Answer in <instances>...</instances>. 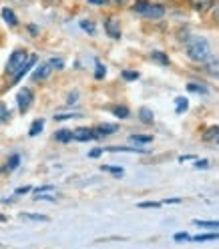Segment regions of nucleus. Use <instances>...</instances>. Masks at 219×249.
Wrapping results in <instances>:
<instances>
[{
  "instance_id": "obj_1",
  "label": "nucleus",
  "mask_w": 219,
  "mask_h": 249,
  "mask_svg": "<svg viewBox=\"0 0 219 249\" xmlns=\"http://www.w3.org/2000/svg\"><path fill=\"white\" fill-rule=\"evenodd\" d=\"M185 51H187V54H189L191 60L201 62V65H205V62L211 58V46H209V42L203 36L189 38L185 42Z\"/></svg>"
},
{
  "instance_id": "obj_2",
  "label": "nucleus",
  "mask_w": 219,
  "mask_h": 249,
  "mask_svg": "<svg viewBox=\"0 0 219 249\" xmlns=\"http://www.w3.org/2000/svg\"><path fill=\"white\" fill-rule=\"evenodd\" d=\"M28 60V54L24 49H18V51H14L6 62V76H14L18 72V69L24 65V62Z\"/></svg>"
},
{
  "instance_id": "obj_3",
  "label": "nucleus",
  "mask_w": 219,
  "mask_h": 249,
  "mask_svg": "<svg viewBox=\"0 0 219 249\" xmlns=\"http://www.w3.org/2000/svg\"><path fill=\"white\" fill-rule=\"evenodd\" d=\"M17 103H18V111L20 113H26L28 108H30V105L35 103V92L30 90V89H20L18 90V95H17Z\"/></svg>"
},
{
  "instance_id": "obj_4",
  "label": "nucleus",
  "mask_w": 219,
  "mask_h": 249,
  "mask_svg": "<svg viewBox=\"0 0 219 249\" xmlns=\"http://www.w3.org/2000/svg\"><path fill=\"white\" fill-rule=\"evenodd\" d=\"M141 17H145V18H149V20H159V18H163L165 17V8L161 6V4H151L149 2V6L141 12Z\"/></svg>"
},
{
  "instance_id": "obj_5",
  "label": "nucleus",
  "mask_w": 219,
  "mask_h": 249,
  "mask_svg": "<svg viewBox=\"0 0 219 249\" xmlns=\"http://www.w3.org/2000/svg\"><path fill=\"white\" fill-rule=\"evenodd\" d=\"M73 139H74V141L87 143V141H92V139H97V135H95V129L79 127V129H74V131H73Z\"/></svg>"
},
{
  "instance_id": "obj_6",
  "label": "nucleus",
  "mask_w": 219,
  "mask_h": 249,
  "mask_svg": "<svg viewBox=\"0 0 219 249\" xmlns=\"http://www.w3.org/2000/svg\"><path fill=\"white\" fill-rule=\"evenodd\" d=\"M105 33L111 36V38H121V24H119V20L117 18H113V17H109L107 20H105Z\"/></svg>"
},
{
  "instance_id": "obj_7",
  "label": "nucleus",
  "mask_w": 219,
  "mask_h": 249,
  "mask_svg": "<svg viewBox=\"0 0 219 249\" xmlns=\"http://www.w3.org/2000/svg\"><path fill=\"white\" fill-rule=\"evenodd\" d=\"M36 60H38V58H36V54H28V60H26V62H24V65H22V67L18 69V72H17V74H14V76H12V83H14V85H17V83H18V81L22 79V76H24V74H26V72H28L30 69H33V67L36 65Z\"/></svg>"
},
{
  "instance_id": "obj_8",
  "label": "nucleus",
  "mask_w": 219,
  "mask_h": 249,
  "mask_svg": "<svg viewBox=\"0 0 219 249\" xmlns=\"http://www.w3.org/2000/svg\"><path fill=\"white\" fill-rule=\"evenodd\" d=\"M51 72H53L51 62H42V65L36 67V71H35V74H33V81H35V83H40V81H44V79H49Z\"/></svg>"
},
{
  "instance_id": "obj_9",
  "label": "nucleus",
  "mask_w": 219,
  "mask_h": 249,
  "mask_svg": "<svg viewBox=\"0 0 219 249\" xmlns=\"http://www.w3.org/2000/svg\"><path fill=\"white\" fill-rule=\"evenodd\" d=\"M189 6L197 12H207L213 6V0H189Z\"/></svg>"
},
{
  "instance_id": "obj_10",
  "label": "nucleus",
  "mask_w": 219,
  "mask_h": 249,
  "mask_svg": "<svg viewBox=\"0 0 219 249\" xmlns=\"http://www.w3.org/2000/svg\"><path fill=\"white\" fill-rule=\"evenodd\" d=\"M117 131H119L117 124H99V127L95 129V135H97V139H101V137H107V135H113Z\"/></svg>"
},
{
  "instance_id": "obj_11",
  "label": "nucleus",
  "mask_w": 219,
  "mask_h": 249,
  "mask_svg": "<svg viewBox=\"0 0 219 249\" xmlns=\"http://www.w3.org/2000/svg\"><path fill=\"white\" fill-rule=\"evenodd\" d=\"M0 17H2V20L8 26H17L18 24V18H17V14L12 12V8H2V10H0Z\"/></svg>"
},
{
  "instance_id": "obj_12",
  "label": "nucleus",
  "mask_w": 219,
  "mask_h": 249,
  "mask_svg": "<svg viewBox=\"0 0 219 249\" xmlns=\"http://www.w3.org/2000/svg\"><path fill=\"white\" fill-rule=\"evenodd\" d=\"M139 119H141V123H145V124H153V121H155V115H153V111H151V108L143 107V108H139Z\"/></svg>"
},
{
  "instance_id": "obj_13",
  "label": "nucleus",
  "mask_w": 219,
  "mask_h": 249,
  "mask_svg": "<svg viewBox=\"0 0 219 249\" xmlns=\"http://www.w3.org/2000/svg\"><path fill=\"white\" fill-rule=\"evenodd\" d=\"M55 139H56L58 143H69V141H73V131L60 129V131H56V133H55Z\"/></svg>"
},
{
  "instance_id": "obj_14",
  "label": "nucleus",
  "mask_w": 219,
  "mask_h": 249,
  "mask_svg": "<svg viewBox=\"0 0 219 249\" xmlns=\"http://www.w3.org/2000/svg\"><path fill=\"white\" fill-rule=\"evenodd\" d=\"M129 139H131V143H135V145H149L153 141L151 135H131Z\"/></svg>"
},
{
  "instance_id": "obj_15",
  "label": "nucleus",
  "mask_w": 219,
  "mask_h": 249,
  "mask_svg": "<svg viewBox=\"0 0 219 249\" xmlns=\"http://www.w3.org/2000/svg\"><path fill=\"white\" fill-rule=\"evenodd\" d=\"M205 67H207V71H209L213 76H217V79H219V58L211 56V58L205 62Z\"/></svg>"
},
{
  "instance_id": "obj_16",
  "label": "nucleus",
  "mask_w": 219,
  "mask_h": 249,
  "mask_svg": "<svg viewBox=\"0 0 219 249\" xmlns=\"http://www.w3.org/2000/svg\"><path fill=\"white\" fill-rule=\"evenodd\" d=\"M151 58L157 62V65H161V67H167L169 65V56L167 54H163V53H159V51H155V53H151Z\"/></svg>"
},
{
  "instance_id": "obj_17",
  "label": "nucleus",
  "mask_w": 219,
  "mask_h": 249,
  "mask_svg": "<svg viewBox=\"0 0 219 249\" xmlns=\"http://www.w3.org/2000/svg\"><path fill=\"white\" fill-rule=\"evenodd\" d=\"M42 129H44V121H42V119H38V121H35L33 124H30L28 135H30V137H36V135H38Z\"/></svg>"
},
{
  "instance_id": "obj_18",
  "label": "nucleus",
  "mask_w": 219,
  "mask_h": 249,
  "mask_svg": "<svg viewBox=\"0 0 219 249\" xmlns=\"http://www.w3.org/2000/svg\"><path fill=\"white\" fill-rule=\"evenodd\" d=\"M193 239L199 241V243H203V241H215V239H219V233H201V235H195Z\"/></svg>"
},
{
  "instance_id": "obj_19",
  "label": "nucleus",
  "mask_w": 219,
  "mask_h": 249,
  "mask_svg": "<svg viewBox=\"0 0 219 249\" xmlns=\"http://www.w3.org/2000/svg\"><path fill=\"white\" fill-rule=\"evenodd\" d=\"M111 113H113L117 119H127V117H129V108H127V107H113Z\"/></svg>"
},
{
  "instance_id": "obj_20",
  "label": "nucleus",
  "mask_w": 219,
  "mask_h": 249,
  "mask_svg": "<svg viewBox=\"0 0 219 249\" xmlns=\"http://www.w3.org/2000/svg\"><path fill=\"white\" fill-rule=\"evenodd\" d=\"M20 217H24V219H30V221H49V217L40 215V213H22Z\"/></svg>"
},
{
  "instance_id": "obj_21",
  "label": "nucleus",
  "mask_w": 219,
  "mask_h": 249,
  "mask_svg": "<svg viewBox=\"0 0 219 249\" xmlns=\"http://www.w3.org/2000/svg\"><path fill=\"white\" fill-rule=\"evenodd\" d=\"M20 165V155H12V157L8 159V163H6V171H14Z\"/></svg>"
},
{
  "instance_id": "obj_22",
  "label": "nucleus",
  "mask_w": 219,
  "mask_h": 249,
  "mask_svg": "<svg viewBox=\"0 0 219 249\" xmlns=\"http://www.w3.org/2000/svg\"><path fill=\"white\" fill-rule=\"evenodd\" d=\"M197 227H207V229H219V221H201V219H195L193 221Z\"/></svg>"
},
{
  "instance_id": "obj_23",
  "label": "nucleus",
  "mask_w": 219,
  "mask_h": 249,
  "mask_svg": "<svg viewBox=\"0 0 219 249\" xmlns=\"http://www.w3.org/2000/svg\"><path fill=\"white\" fill-rule=\"evenodd\" d=\"M175 105H177V113H183V111H187V107H189V101H187L185 97H177Z\"/></svg>"
},
{
  "instance_id": "obj_24",
  "label": "nucleus",
  "mask_w": 219,
  "mask_h": 249,
  "mask_svg": "<svg viewBox=\"0 0 219 249\" xmlns=\"http://www.w3.org/2000/svg\"><path fill=\"white\" fill-rule=\"evenodd\" d=\"M217 135H219V127H209L205 133H203V139H205V141H211V139H217Z\"/></svg>"
},
{
  "instance_id": "obj_25",
  "label": "nucleus",
  "mask_w": 219,
  "mask_h": 249,
  "mask_svg": "<svg viewBox=\"0 0 219 249\" xmlns=\"http://www.w3.org/2000/svg\"><path fill=\"white\" fill-rule=\"evenodd\" d=\"M147 6H149V0H137V2L133 4V12L141 14V12H143Z\"/></svg>"
},
{
  "instance_id": "obj_26",
  "label": "nucleus",
  "mask_w": 219,
  "mask_h": 249,
  "mask_svg": "<svg viewBox=\"0 0 219 249\" xmlns=\"http://www.w3.org/2000/svg\"><path fill=\"white\" fill-rule=\"evenodd\" d=\"M187 89H189L191 92H201V95H207V89L203 85H197V83H189L187 85Z\"/></svg>"
},
{
  "instance_id": "obj_27",
  "label": "nucleus",
  "mask_w": 219,
  "mask_h": 249,
  "mask_svg": "<svg viewBox=\"0 0 219 249\" xmlns=\"http://www.w3.org/2000/svg\"><path fill=\"white\" fill-rule=\"evenodd\" d=\"M101 169H103V171H107V173H113V175H123V167H113V165H103Z\"/></svg>"
},
{
  "instance_id": "obj_28",
  "label": "nucleus",
  "mask_w": 219,
  "mask_h": 249,
  "mask_svg": "<svg viewBox=\"0 0 219 249\" xmlns=\"http://www.w3.org/2000/svg\"><path fill=\"white\" fill-rule=\"evenodd\" d=\"M105 74H107V69H105V67L101 65V62L97 60V69H95V79H99V81H101V79H105Z\"/></svg>"
},
{
  "instance_id": "obj_29",
  "label": "nucleus",
  "mask_w": 219,
  "mask_h": 249,
  "mask_svg": "<svg viewBox=\"0 0 219 249\" xmlns=\"http://www.w3.org/2000/svg\"><path fill=\"white\" fill-rule=\"evenodd\" d=\"M8 117H10V113H8L6 105H4V103H0V123H4Z\"/></svg>"
},
{
  "instance_id": "obj_30",
  "label": "nucleus",
  "mask_w": 219,
  "mask_h": 249,
  "mask_svg": "<svg viewBox=\"0 0 219 249\" xmlns=\"http://www.w3.org/2000/svg\"><path fill=\"white\" fill-rule=\"evenodd\" d=\"M123 79H125V81H137V79H139V72H135V71H125V72H123Z\"/></svg>"
},
{
  "instance_id": "obj_31",
  "label": "nucleus",
  "mask_w": 219,
  "mask_h": 249,
  "mask_svg": "<svg viewBox=\"0 0 219 249\" xmlns=\"http://www.w3.org/2000/svg\"><path fill=\"white\" fill-rule=\"evenodd\" d=\"M79 113H67V115H56L55 121H67V119H79Z\"/></svg>"
},
{
  "instance_id": "obj_32",
  "label": "nucleus",
  "mask_w": 219,
  "mask_h": 249,
  "mask_svg": "<svg viewBox=\"0 0 219 249\" xmlns=\"http://www.w3.org/2000/svg\"><path fill=\"white\" fill-rule=\"evenodd\" d=\"M81 28H83V30H87L89 35L95 33V26H92V22H91V20H83V22H81Z\"/></svg>"
},
{
  "instance_id": "obj_33",
  "label": "nucleus",
  "mask_w": 219,
  "mask_h": 249,
  "mask_svg": "<svg viewBox=\"0 0 219 249\" xmlns=\"http://www.w3.org/2000/svg\"><path fill=\"white\" fill-rule=\"evenodd\" d=\"M49 62H51V67H53V69H62V67H65V65H62V60H60V58H51Z\"/></svg>"
},
{
  "instance_id": "obj_34",
  "label": "nucleus",
  "mask_w": 219,
  "mask_h": 249,
  "mask_svg": "<svg viewBox=\"0 0 219 249\" xmlns=\"http://www.w3.org/2000/svg\"><path fill=\"white\" fill-rule=\"evenodd\" d=\"M46 191H55V187H53V185H44V187H40V189H35L36 195H38V193H46Z\"/></svg>"
},
{
  "instance_id": "obj_35",
  "label": "nucleus",
  "mask_w": 219,
  "mask_h": 249,
  "mask_svg": "<svg viewBox=\"0 0 219 249\" xmlns=\"http://www.w3.org/2000/svg\"><path fill=\"white\" fill-rule=\"evenodd\" d=\"M175 241H189V235H187V233H175Z\"/></svg>"
},
{
  "instance_id": "obj_36",
  "label": "nucleus",
  "mask_w": 219,
  "mask_h": 249,
  "mask_svg": "<svg viewBox=\"0 0 219 249\" xmlns=\"http://www.w3.org/2000/svg\"><path fill=\"white\" fill-rule=\"evenodd\" d=\"M139 207L141 209H151V207L155 209V207H159V203H151V201H147V203H139Z\"/></svg>"
},
{
  "instance_id": "obj_37",
  "label": "nucleus",
  "mask_w": 219,
  "mask_h": 249,
  "mask_svg": "<svg viewBox=\"0 0 219 249\" xmlns=\"http://www.w3.org/2000/svg\"><path fill=\"white\" fill-rule=\"evenodd\" d=\"M101 153H103V149H92V151L89 153V157H91V159H97V157H101Z\"/></svg>"
},
{
  "instance_id": "obj_38",
  "label": "nucleus",
  "mask_w": 219,
  "mask_h": 249,
  "mask_svg": "<svg viewBox=\"0 0 219 249\" xmlns=\"http://www.w3.org/2000/svg\"><path fill=\"white\" fill-rule=\"evenodd\" d=\"M207 161L205 159H203V161H195V169H207Z\"/></svg>"
},
{
  "instance_id": "obj_39",
  "label": "nucleus",
  "mask_w": 219,
  "mask_h": 249,
  "mask_svg": "<svg viewBox=\"0 0 219 249\" xmlns=\"http://www.w3.org/2000/svg\"><path fill=\"white\" fill-rule=\"evenodd\" d=\"M76 99H79V92H71V95H69V105H73Z\"/></svg>"
},
{
  "instance_id": "obj_40",
  "label": "nucleus",
  "mask_w": 219,
  "mask_h": 249,
  "mask_svg": "<svg viewBox=\"0 0 219 249\" xmlns=\"http://www.w3.org/2000/svg\"><path fill=\"white\" fill-rule=\"evenodd\" d=\"M36 201H49V203H53V197H42V195H36Z\"/></svg>"
},
{
  "instance_id": "obj_41",
  "label": "nucleus",
  "mask_w": 219,
  "mask_h": 249,
  "mask_svg": "<svg viewBox=\"0 0 219 249\" xmlns=\"http://www.w3.org/2000/svg\"><path fill=\"white\" fill-rule=\"evenodd\" d=\"M165 203H167V205H169V203H171V205H177V203H181V199H165Z\"/></svg>"
},
{
  "instance_id": "obj_42",
  "label": "nucleus",
  "mask_w": 219,
  "mask_h": 249,
  "mask_svg": "<svg viewBox=\"0 0 219 249\" xmlns=\"http://www.w3.org/2000/svg\"><path fill=\"white\" fill-rule=\"evenodd\" d=\"M109 2H111V4H115V6H121V4H125V2H127V0H109Z\"/></svg>"
},
{
  "instance_id": "obj_43",
  "label": "nucleus",
  "mask_w": 219,
  "mask_h": 249,
  "mask_svg": "<svg viewBox=\"0 0 219 249\" xmlns=\"http://www.w3.org/2000/svg\"><path fill=\"white\" fill-rule=\"evenodd\" d=\"M28 30H30V35H38V28H36V26H33V24L28 26Z\"/></svg>"
},
{
  "instance_id": "obj_44",
  "label": "nucleus",
  "mask_w": 219,
  "mask_h": 249,
  "mask_svg": "<svg viewBox=\"0 0 219 249\" xmlns=\"http://www.w3.org/2000/svg\"><path fill=\"white\" fill-rule=\"evenodd\" d=\"M193 157H191V155H183V157H179V161L183 163V161H191Z\"/></svg>"
},
{
  "instance_id": "obj_45",
  "label": "nucleus",
  "mask_w": 219,
  "mask_h": 249,
  "mask_svg": "<svg viewBox=\"0 0 219 249\" xmlns=\"http://www.w3.org/2000/svg\"><path fill=\"white\" fill-rule=\"evenodd\" d=\"M89 2H91V4H103L105 0H89Z\"/></svg>"
},
{
  "instance_id": "obj_46",
  "label": "nucleus",
  "mask_w": 219,
  "mask_h": 249,
  "mask_svg": "<svg viewBox=\"0 0 219 249\" xmlns=\"http://www.w3.org/2000/svg\"><path fill=\"white\" fill-rule=\"evenodd\" d=\"M217 143H219V135H217Z\"/></svg>"
}]
</instances>
